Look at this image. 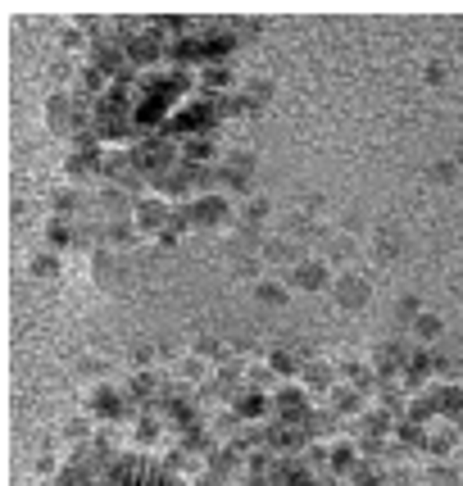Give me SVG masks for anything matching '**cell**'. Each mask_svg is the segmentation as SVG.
<instances>
[{"label": "cell", "instance_id": "3", "mask_svg": "<svg viewBox=\"0 0 463 486\" xmlns=\"http://www.w3.org/2000/svg\"><path fill=\"white\" fill-rule=\"evenodd\" d=\"M332 291H336V300H341L345 309H359V304L368 300V278H363V273H341Z\"/></svg>", "mask_w": 463, "mask_h": 486}, {"label": "cell", "instance_id": "11", "mask_svg": "<svg viewBox=\"0 0 463 486\" xmlns=\"http://www.w3.org/2000/svg\"><path fill=\"white\" fill-rule=\"evenodd\" d=\"M55 269H60V264L46 259V255H36V259H32V273H55Z\"/></svg>", "mask_w": 463, "mask_h": 486}, {"label": "cell", "instance_id": "2", "mask_svg": "<svg viewBox=\"0 0 463 486\" xmlns=\"http://www.w3.org/2000/svg\"><path fill=\"white\" fill-rule=\"evenodd\" d=\"M286 287H295V291H327L332 287V264L327 259H300L291 269V278H286Z\"/></svg>", "mask_w": 463, "mask_h": 486}, {"label": "cell", "instance_id": "5", "mask_svg": "<svg viewBox=\"0 0 463 486\" xmlns=\"http://www.w3.org/2000/svg\"><path fill=\"white\" fill-rule=\"evenodd\" d=\"M69 119H73V100L64 96V91L51 96V104H46V123H55L60 132H69Z\"/></svg>", "mask_w": 463, "mask_h": 486}, {"label": "cell", "instance_id": "4", "mask_svg": "<svg viewBox=\"0 0 463 486\" xmlns=\"http://www.w3.org/2000/svg\"><path fill=\"white\" fill-rule=\"evenodd\" d=\"M132 218H137V227H141V232H159V223L168 218V205H163V200H141Z\"/></svg>", "mask_w": 463, "mask_h": 486}, {"label": "cell", "instance_id": "8", "mask_svg": "<svg viewBox=\"0 0 463 486\" xmlns=\"http://www.w3.org/2000/svg\"><path fill=\"white\" fill-rule=\"evenodd\" d=\"M350 250H354L350 236H332V245H327V264H332V259H345Z\"/></svg>", "mask_w": 463, "mask_h": 486}, {"label": "cell", "instance_id": "9", "mask_svg": "<svg viewBox=\"0 0 463 486\" xmlns=\"http://www.w3.org/2000/svg\"><path fill=\"white\" fill-rule=\"evenodd\" d=\"M64 436H69V441H82V436H91V418H69Z\"/></svg>", "mask_w": 463, "mask_h": 486}, {"label": "cell", "instance_id": "10", "mask_svg": "<svg viewBox=\"0 0 463 486\" xmlns=\"http://www.w3.org/2000/svg\"><path fill=\"white\" fill-rule=\"evenodd\" d=\"M350 459H354V454H350V445H336V450H332V468H336V473H341V468H350Z\"/></svg>", "mask_w": 463, "mask_h": 486}, {"label": "cell", "instance_id": "1", "mask_svg": "<svg viewBox=\"0 0 463 486\" xmlns=\"http://www.w3.org/2000/svg\"><path fill=\"white\" fill-rule=\"evenodd\" d=\"M187 218H191L196 227H227L232 218H236V205L223 200V196H200L196 205L187 209Z\"/></svg>", "mask_w": 463, "mask_h": 486}, {"label": "cell", "instance_id": "7", "mask_svg": "<svg viewBox=\"0 0 463 486\" xmlns=\"http://www.w3.org/2000/svg\"><path fill=\"white\" fill-rule=\"evenodd\" d=\"M255 295H259L264 304H282V300H286V282H259Z\"/></svg>", "mask_w": 463, "mask_h": 486}, {"label": "cell", "instance_id": "6", "mask_svg": "<svg viewBox=\"0 0 463 486\" xmlns=\"http://www.w3.org/2000/svg\"><path fill=\"white\" fill-rule=\"evenodd\" d=\"M264 259H277V264H291V269H295V264H300V259H295V245H291V236H277V241H273V245H264Z\"/></svg>", "mask_w": 463, "mask_h": 486}]
</instances>
